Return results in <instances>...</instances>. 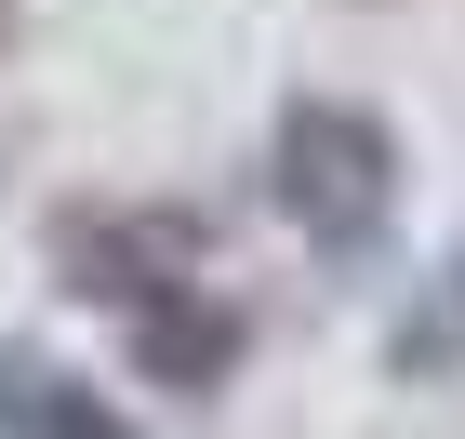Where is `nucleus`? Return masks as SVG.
<instances>
[{
	"instance_id": "nucleus-4",
	"label": "nucleus",
	"mask_w": 465,
	"mask_h": 439,
	"mask_svg": "<svg viewBox=\"0 0 465 439\" xmlns=\"http://www.w3.org/2000/svg\"><path fill=\"white\" fill-rule=\"evenodd\" d=\"M0 54H14V0H0Z\"/></svg>"
},
{
	"instance_id": "nucleus-2",
	"label": "nucleus",
	"mask_w": 465,
	"mask_h": 439,
	"mask_svg": "<svg viewBox=\"0 0 465 439\" xmlns=\"http://www.w3.org/2000/svg\"><path fill=\"white\" fill-rule=\"evenodd\" d=\"M54 280H67L80 306H107L120 333H146L160 306L200 293V226L186 214H107V200H80V214H54Z\"/></svg>"
},
{
	"instance_id": "nucleus-1",
	"label": "nucleus",
	"mask_w": 465,
	"mask_h": 439,
	"mask_svg": "<svg viewBox=\"0 0 465 439\" xmlns=\"http://www.w3.org/2000/svg\"><path fill=\"white\" fill-rule=\"evenodd\" d=\"M266 186H280V214L332 266H359V254H386V226H399V134L359 94H292L280 134H266Z\"/></svg>"
},
{
	"instance_id": "nucleus-3",
	"label": "nucleus",
	"mask_w": 465,
	"mask_h": 439,
	"mask_svg": "<svg viewBox=\"0 0 465 439\" xmlns=\"http://www.w3.org/2000/svg\"><path fill=\"white\" fill-rule=\"evenodd\" d=\"M0 439H134L80 373H54V360H14L0 346Z\"/></svg>"
}]
</instances>
